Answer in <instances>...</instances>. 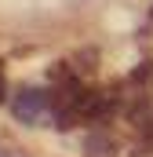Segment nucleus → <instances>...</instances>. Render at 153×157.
Returning a JSON list of instances; mask_svg holds the SVG:
<instances>
[{
	"instance_id": "obj_1",
	"label": "nucleus",
	"mask_w": 153,
	"mask_h": 157,
	"mask_svg": "<svg viewBox=\"0 0 153 157\" xmlns=\"http://www.w3.org/2000/svg\"><path fill=\"white\" fill-rule=\"evenodd\" d=\"M47 106H51V95L47 91H40V88H18V95L11 102V113H15V121H22V124H37Z\"/></svg>"
},
{
	"instance_id": "obj_2",
	"label": "nucleus",
	"mask_w": 153,
	"mask_h": 157,
	"mask_svg": "<svg viewBox=\"0 0 153 157\" xmlns=\"http://www.w3.org/2000/svg\"><path fill=\"white\" fill-rule=\"evenodd\" d=\"M84 157H117V139L110 132H102V128L88 132V139H84Z\"/></svg>"
},
{
	"instance_id": "obj_3",
	"label": "nucleus",
	"mask_w": 153,
	"mask_h": 157,
	"mask_svg": "<svg viewBox=\"0 0 153 157\" xmlns=\"http://www.w3.org/2000/svg\"><path fill=\"white\" fill-rule=\"evenodd\" d=\"M113 113H117V102L110 99V95H91L80 117H84V121H91V124H102V121H110Z\"/></svg>"
},
{
	"instance_id": "obj_4",
	"label": "nucleus",
	"mask_w": 153,
	"mask_h": 157,
	"mask_svg": "<svg viewBox=\"0 0 153 157\" xmlns=\"http://www.w3.org/2000/svg\"><path fill=\"white\" fill-rule=\"evenodd\" d=\"M95 62H99V51H91V48L76 51V70H84V73H95Z\"/></svg>"
},
{
	"instance_id": "obj_5",
	"label": "nucleus",
	"mask_w": 153,
	"mask_h": 157,
	"mask_svg": "<svg viewBox=\"0 0 153 157\" xmlns=\"http://www.w3.org/2000/svg\"><path fill=\"white\" fill-rule=\"evenodd\" d=\"M0 66H4V62H0ZM4 99H7V80H4V70H0V102H4Z\"/></svg>"
}]
</instances>
